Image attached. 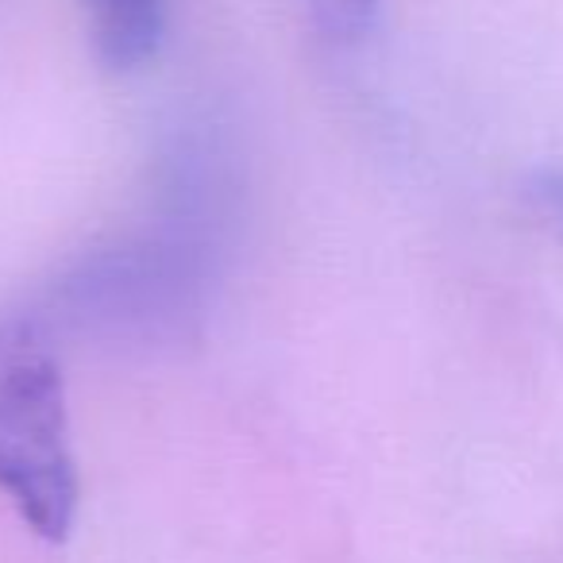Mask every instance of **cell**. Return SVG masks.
<instances>
[{"label": "cell", "instance_id": "cell-1", "mask_svg": "<svg viewBox=\"0 0 563 563\" xmlns=\"http://www.w3.org/2000/svg\"><path fill=\"white\" fill-rule=\"evenodd\" d=\"M0 494L43 540L70 537L81 486L63 367L32 321H0Z\"/></svg>", "mask_w": 563, "mask_h": 563}, {"label": "cell", "instance_id": "cell-2", "mask_svg": "<svg viewBox=\"0 0 563 563\" xmlns=\"http://www.w3.org/2000/svg\"><path fill=\"white\" fill-rule=\"evenodd\" d=\"M93 27L97 55L112 70H135L158 55L170 0H81Z\"/></svg>", "mask_w": 563, "mask_h": 563}, {"label": "cell", "instance_id": "cell-3", "mask_svg": "<svg viewBox=\"0 0 563 563\" xmlns=\"http://www.w3.org/2000/svg\"><path fill=\"white\" fill-rule=\"evenodd\" d=\"M306 9L324 40L347 47V43H360L363 35H371L383 0H306Z\"/></svg>", "mask_w": 563, "mask_h": 563}, {"label": "cell", "instance_id": "cell-4", "mask_svg": "<svg viewBox=\"0 0 563 563\" xmlns=\"http://www.w3.org/2000/svg\"><path fill=\"white\" fill-rule=\"evenodd\" d=\"M525 201H529L532 217L563 240V166L532 170L529 181H525Z\"/></svg>", "mask_w": 563, "mask_h": 563}]
</instances>
